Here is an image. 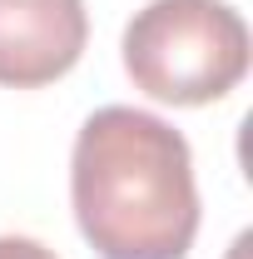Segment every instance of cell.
Returning a JSON list of instances; mask_svg holds the SVG:
<instances>
[{"label":"cell","instance_id":"3","mask_svg":"<svg viewBox=\"0 0 253 259\" xmlns=\"http://www.w3.org/2000/svg\"><path fill=\"white\" fill-rule=\"evenodd\" d=\"M90 45L85 0H0V85L40 90L70 75Z\"/></svg>","mask_w":253,"mask_h":259},{"label":"cell","instance_id":"4","mask_svg":"<svg viewBox=\"0 0 253 259\" xmlns=\"http://www.w3.org/2000/svg\"><path fill=\"white\" fill-rule=\"evenodd\" d=\"M0 259H60V254L45 249L40 239H25V234H0Z\"/></svg>","mask_w":253,"mask_h":259},{"label":"cell","instance_id":"1","mask_svg":"<svg viewBox=\"0 0 253 259\" xmlns=\"http://www.w3.org/2000/svg\"><path fill=\"white\" fill-rule=\"evenodd\" d=\"M70 204L99 259H184L199 234L189 140L134 105L95 110L75 135Z\"/></svg>","mask_w":253,"mask_h":259},{"label":"cell","instance_id":"2","mask_svg":"<svg viewBox=\"0 0 253 259\" xmlns=\"http://www.w3.org/2000/svg\"><path fill=\"white\" fill-rule=\"evenodd\" d=\"M124 75L159 105H214L248 75V25L228 0H149L124 25Z\"/></svg>","mask_w":253,"mask_h":259}]
</instances>
